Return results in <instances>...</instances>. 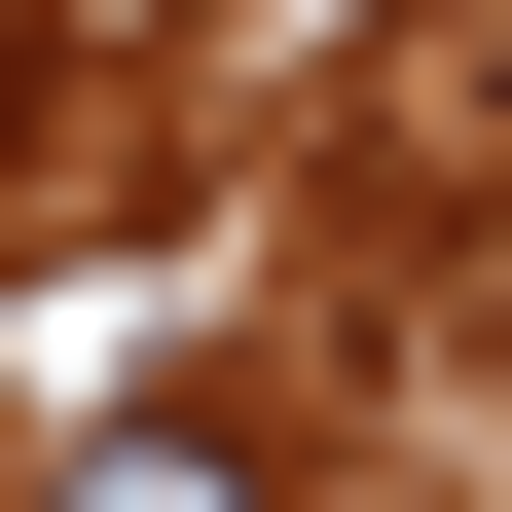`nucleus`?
Wrapping results in <instances>:
<instances>
[{
	"instance_id": "f257e3e1",
	"label": "nucleus",
	"mask_w": 512,
	"mask_h": 512,
	"mask_svg": "<svg viewBox=\"0 0 512 512\" xmlns=\"http://www.w3.org/2000/svg\"><path fill=\"white\" fill-rule=\"evenodd\" d=\"M37 512H293V476H256L220 403H147V439H74V476H37Z\"/></svg>"
},
{
	"instance_id": "f03ea898",
	"label": "nucleus",
	"mask_w": 512,
	"mask_h": 512,
	"mask_svg": "<svg viewBox=\"0 0 512 512\" xmlns=\"http://www.w3.org/2000/svg\"><path fill=\"white\" fill-rule=\"evenodd\" d=\"M0 147H37V74H0Z\"/></svg>"
}]
</instances>
